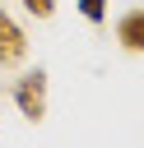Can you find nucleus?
Instances as JSON below:
<instances>
[{
  "label": "nucleus",
  "instance_id": "f257e3e1",
  "mask_svg": "<svg viewBox=\"0 0 144 148\" xmlns=\"http://www.w3.org/2000/svg\"><path fill=\"white\" fill-rule=\"evenodd\" d=\"M14 106L23 120H42L46 116V69H28L14 79Z\"/></svg>",
  "mask_w": 144,
  "mask_h": 148
},
{
  "label": "nucleus",
  "instance_id": "f03ea898",
  "mask_svg": "<svg viewBox=\"0 0 144 148\" xmlns=\"http://www.w3.org/2000/svg\"><path fill=\"white\" fill-rule=\"evenodd\" d=\"M23 51H28V37H23V28L0 9V65H19L23 60Z\"/></svg>",
  "mask_w": 144,
  "mask_h": 148
},
{
  "label": "nucleus",
  "instance_id": "7ed1b4c3",
  "mask_svg": "<svg viewBox=\"0 0 144 148\" xmlns=\"http://www.w3.org/2000/svg\"><path fill=\"white\" fill-rule=\"evenodd\" d=\"M116 42L125 46V51H144V9H130V14H121L116 18Z\"/></svg>",
  "mask_w": 144,
  "mask_h": 148
},
{
  "label": "nucleus",
  "instance_id": "20e7f679",
  "mask_svg": "<svg viewBox=\"0 0 144 148\" xmlns=\"http://www.w3.org/2000/svg\"><path fill=\"white\" fill-rule=\"evenodd\" d=\"M107 5H111V0H79V14H84L88 23H102V18H107Z\"/></svg>",
  "mask_w": 144,
  "mask_h": 148
},
{
  "label": "nucleus",
  "instance_id": "39448f33",
  "mask_svg": "<svg viewBox=\"0 0 144 148\" xmlns=\"http://www.w3.org/2000/svg\"><path fill=\"white\" fill-rule=\"evenodd\" d=\"M19 5H23L28 14H37V18H51V14H56V0H19Z\"/></svg>",
  "mask_w": 144,
  "mask_h": 148
}]
</instances>
